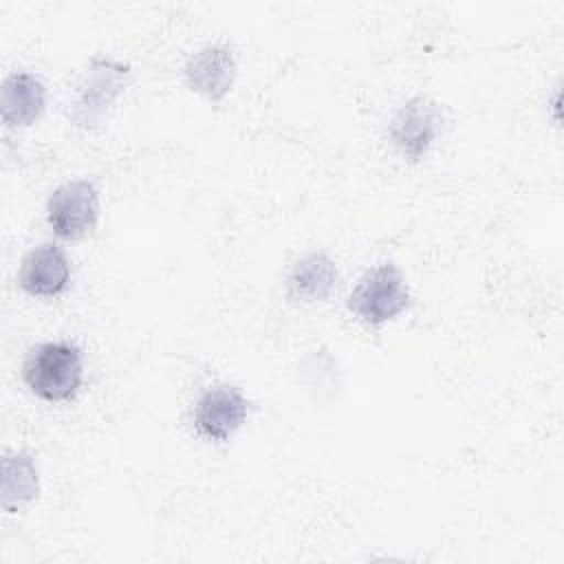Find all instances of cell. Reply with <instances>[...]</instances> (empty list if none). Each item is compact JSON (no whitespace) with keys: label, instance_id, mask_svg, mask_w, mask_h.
Here are the masks:
<instances>
[{"label":"cell","instance_id":"cell-1","mask_svg":"<svg viewBox=\"0 0 564 564\" xmlns=\"http://www.w3.org/2000/svg\"><path fill=\"white\" fill-rule=\"evenodd\" d=\"M132 70L126 62L97 53L82 70L73 97L68 101V119L79 130L93 132L101 128L115 101L126 93Z\"/></svg>","mask_w":564,"mask_h":564},{"label":"cell","instance_id":"cell-2","mask_svg":"<svg viewBox=\"0 0 564 564\" xmlns=\"http://www.w3.org/2000/svg\"><path fill=\"white\" fill-rule=\"evenodd\" d=\"M29 390L51 403L73 399L84 381V359L73 341H44L29 350L22 366Z\"/></svg>","mask_w":564,"mask_h":564},{"label":"cell","instance_id":"cell-3","mask_svg":"<svg viewBox=\"0 0 564 564\" xmlns=\"http://www.w3.org/2000/svg\"><path fill=\"white\" fill-rule=\"evenodd\" d=\"M410 306V286L394 262L368 269L348 295L350 313L368 326H381Z\"/></svg>","mask_w":564,"mask_h":564},{"label":"cell","instance_id":"cell-4","mask_svg":"<svg viewBox=\"0 0 564 564\" xmlns=\"http://www.w3.org/2000/svg\"><path fill=\"white\" fill-rule=\"evenodd\" d=\"M445 123V112L438 101L416 95L397 108L388 123V139L392 148L410 163L421 161Z\"/></svg>","mask_w":564,"mask_h":564},{"label":"cell","instance_id":"cell-5","mask_svg":"<svg viewBox=\"0 0 564 564\" xmlns=\"http://www.w3.org/2000/svg\"><path fill=\"white\" fill-rule=\"evenodd\" d=\"M46 220L57 238L79 240L99 220V192L86 178L55 187L46 200Z\"/></svg>","mask_w":564,"mask_h":564},{"label":"cell","instance_id":"cell-6","mask_svg":"<svg viewBox=\"0 0 564 564\" xmlns=\"http://www.w3.org/2000/svg\"><path fill=\"white\" fill-rule=\"evenodd\" d=\"M249 416V399L229 383L207 388L192 412L196 432L214 443L229 441Z\"/></svg>","mask_w":564,"mask_h":564},{"label":"cell","instance_id":"cell-7","mask_svg":"<svg viewBox=\"0 0 564 564\" xmlns=\"http://www.w3.org/2000/svg\"><path fill=\"white\" fill-rule=\"evenodd\" d=\"M238 62L227 44H205L185 59L183 79L189 90L220 104L234 88Z\"/></svg>","mask_w":564,"mask_h":564},{"label":"cell","instance_id":"cell-8","mask_svg":"<svg viewBox=\"0 0 564 564\" xmlns=\"http://www.w3.org/2000/svg\"><path fill=\"white\" fill-rule=\"evenodd\" d=\"M20 286L33 297H57L70 284V260L55 242L33 247L20 262Z\"/></svg>","mask_w":564,"mask_h":564},{"label":"cell","instance_id":"cell-9","mask_svg":"<svg viewBox=\"0 0 564 564\" xmlns=\"http://www.w3.org/2000/svg\"><path fill=\"white\" fill-rule=\"evenodd\" d=\"M46 106V88L42 79L26 70L4 77L0 88V117L11 128H24L40 119Z\"/></svg>","mask_w":564,"mask_h":564},{"label":"cell","instance_id":"cell-10","mask_svg":"<svg viewBox=\"0 0 564 564\" xmlns=\"http://www.w3.org/2000/svg\"><path fill=\"white\" fill-rule=\"evenodd\" d=\"M337 286V264L324 251H308L286 273V293L300 302H322Z\"/></svg>","mask_w":564,"mask_h":564},{"label":"cell","instance_id":"cell-11","mask_svg":"<svg viewBox=\"0 0 564 564\" xmlns=\"http://www.w3.org/2000/svg\"><path fill=\"white\" fill-rule=\"evenodd\" d=\"M2 509L7 513L29 505L40 494V474L29 452H13L2 458Z\"/></svg>","mask_w":564,"mask_h":564}]
</instances>
